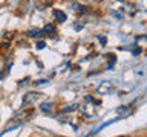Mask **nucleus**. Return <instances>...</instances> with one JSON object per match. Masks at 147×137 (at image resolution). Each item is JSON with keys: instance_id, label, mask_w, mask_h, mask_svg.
<instances>
[{"instance_id": "nucleus-1", "label": "nucleus", "mask_w": 147, "mask_h": 137, "mask_svg": "<svg viewBox=\"0 0 147 137\" xmlns=\"http://www.w3.org/2000/svg\"><path fill=\"white\" fill-rule=\"evenodd\" d=\"M41 93H35V91H29V93L25 94V98H23V104L25 105H29V104H34L35 100H38L41 98Z\"/></svg>"}, {"instance_id": "nucleus-2", "label": "nucleus", "mask_w": 147, "mask_h": 137, "mask_svg": "<svg viewBox=\"0 0 147 137\" xmlns=\"http://www.w3.org/2000/svg\"><path fill=\"white\" fill-rule=\"evenodd\" d=\"M113 91V85L109 82H103L101 85H98V94H110Z\"/></svg>"}, {"instance_id": "nucleus-3", "label": "nucleus", "mask_w": 147, "mask_h": 137, "mask_svg": "<svg viewBox=\"0 0 147 137\" xmlns=\"http://www.w3.org/2000/svg\"><path fill=\"white\" fill-rule=\"evenodd\" d=\"M133 113V110L130 107H126V105H123V107H118L117 108V114H118V117H129L130 114Z\"/></svg>"}, {"instance_id": "nucleus-4", "label": "nucleus", "mask_w": 147, "mask_h": 137, "mask_svg": "<svg viewBox=\"0 0 147 137\" xmlns=\"http://www.w3.org/2000/svg\"><path fill=\"white\" fill-rule=\"evenodd\" d=\"M54 15H55V18H57L58 23L66 21V18H67V15H66V14H64L63 11H54Z\"/></svg>"}, {"instance_id": "nucleus-5", "label": "nucleus", "mask_w": 147, "mask_h": 137, "mask_svg": "<svg viewBox=\"0 0 147 137\" xmlns=\"http://www.w3.org/2000/svg\"><path fill=\"white\" fill-rule=\"evenodd\" d=\"M51 108H52V102H41L40 104V111H43V113H49Z\"/></svg>"}, {"instance_id": "nucleus-6", "label": "nucleus", "mask_w": 147, "mask_h": 137, "mask_svg": "<svg viewBox=\"0 0 147 137\" xmlns=\"http://www.w3.org/2000/svg\"><path fill=\"white\" fill-rule=\"evenodd\" d=\"M77 108H78V105H77V104H71V105H67V107H64V108H63V113H71V111H75Z\"/></svg>"}, {"instance_id": "nucleus-7", "label": "nucleus", "mask_w": 147, "mask_h": 137, "mask_svg": "<svg viewBox=\"0 0 147 137\" xmlns=\"http://www.w3.org/2000/svg\"><path fill=\"white\" fill-rule=\"evenodd\" d=\"M38 35H41V31H38V29H31V31H28V37H31V38L38 37Z\"/></svg>"}, {"instance_id": "nucleus-8", "label": "nucleus", "mask_w": 147, "mask_h": 137, "mask_svg": "<svg viewBox=\"0 0 147 137\" xmlns=\"http://www.w3.org/2000/svg\"><path fill=\"white\" fill-rule=\"evenodd\" d=\"M54 31H55L54 25H45V27H43V32H45V34H49V32H54Z\"/></svg>"}, {"instance_id": "nucleus-9", "label": "nucleus", "mask_w": 147, "mask_h": 137, "mask_svg": "<svg viewBox=\"0 0 147 137\" xmlns=\"http://www.w3.org/2000/svg\"><path fill=\"white\" fill-rule=\"evenodd\" d=\"M35 47L38 49V50H41V49H45V47H46V43H45V41H38V43H37V46H35Z\"/></svg>"}, {"instance_id": "nucleus-10", "label": "nucleus", "mask_w": 147, "mask_h": 137, "mask_svg": "<svg viewBox=\"0 0 147 137\" xmlns=\"http://www.w3.org/2000/svg\"><path fill=\"white\" fill-rule=\"evenodd\" d=\"M46 82H48V79H37L34 84L35 85H43V84H46Z\"/></svg>"}, {"instance_id": "nucleus-11", "label": "nucleus", "mask_w": 147, "mask_h": 137, "mask_svg": "<svg viewBox=\"0 0 147 137\" xmlns=\"http://www.w3.org/2000/svg\"><path fill=\"white\" fill-rule=\"evenodd\" d=\"M98 40H100V43H101V44H103V46L106 44V41H107V40H106V37H100V38H98Z\"/></svg>"}, {"instance_id": "nucleus-12", "label": "nucleus", "mask_w": 147, "mask_h": 137, "mask_svg": "<svg viewBox=\"0 0 147 137\" xmlns=\"http://www.w3.org/2000/svg\"><path fill=\"white\" fill-rule=\"evenodd\" d=\"M81 27H83V25H75V31H80Z\"/></svg>"}, {"instance_id": "nucleus-13", "label": "nucleus", "mask_w": 147, "mask_h": 137, "mask_svg": "<svg viewBox=\"0 0 147 137\" xmlns=\"http://www.w3.org/2000/svg\"><path fill=\"white\" fill-rule=\"evenodd\" d=\"M112 14H113V17H117V18H121V15H119L118 12H112Z\"/></svg>"}, {"instance_id": "nucleus-14", "label": "nucleus", "mask_w": 147, "mask_h": 137, "mask_svg": "<svg viewBox=\"0 0 147 137\" xmlns=\"http://www.w3.org/2000/svg\"><path fill=\"white\" fill-rule=\"evenodd\" d=\"M58 122H61V123H64V122H66V119H64V117H60V119H58Z\"/></svg>"}, {"instance_id": "nucleus-15", "label": "nucleus", "mask_w": 147, "mask_h": 137, "mask_svg": "<svg viewBox=\"0 0 147 137\" xmlns=\"http://www.w3.org/2000/svg\"><path fill=\"white\" fill-rule=\"evenodd\" d=\"M118 2H124V0H118Z\"/></svg>"}]
</instances>
